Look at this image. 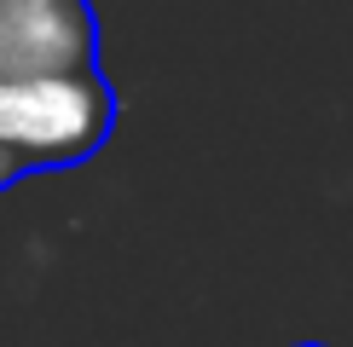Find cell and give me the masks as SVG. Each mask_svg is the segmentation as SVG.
Here are the masks:
<instances>
[{"label":"cell","mask_w":353,"mask_h":347,"mask_svg":"<svg viewBox=\"0 0 353 347\" xmlns=\"http://www.w3.org/2000/svg\"><path fill=\"white\" fill-rule=\"evenodd\" d=\"M99 70L93 0H0V81H47Z\"/></svg>","instance_id":"cell-2"},{"label":"cell","mask_w":353,"mask_h":347,"mask_svg":"<svg viewBox=\"0 0 353 347\" xmlns=\"http://www.w3.org/2000/svg\"><path fill=\"white\" fill-rule=\"evenodd\" d=\"M296 347H325V341H296Z\"/></svg>","instance_id":"cell-3"},{"label":"cell","mask_w":353,"mask_h":347,"mask_svg":"<svg viewBox=\"0 0 353 347\" xmlns=\"http://www.w3.org/2000/svg\"><path fill=\"white\" fill-rule=\"evenodd\" d=\"M110 127H116V87L105 81V70L0 81V191L99 156Z\"/></svg>","instance_id":"cell-1"}]
</instances>
